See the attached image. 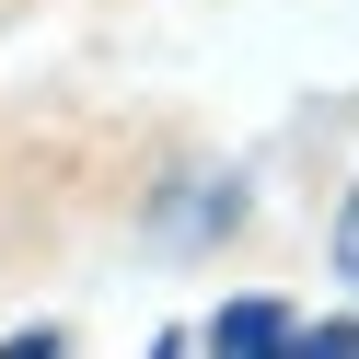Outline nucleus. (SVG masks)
<instances>
[{"label": "nucleus", "instance_id": "f03ea898", "mask_svg": "<svg viewBox=\"0 0 359 359\" xmlns=\"http://www.w3.org/2000/svg\"><path fill=\"white\" fill-rule=\"evenodd\" d=\"M336 266L359 278V186H348V209H336Z\"/></svg>", "mask_w": 359, "mask_h": 359}, {"label": "nucleus", "instance_id": "f257e3e1", "mask_svg": "<svg viewBox=\"0 0 359 359\" xmlns=\"http://www.w3.org/2000/svg\"><path fill=\"white\" fill-rule=\"evenodd\" d=\"M278 336H302L290 302H220L209 313V348H278Z\"/></svg>", "mask_w": 359, "mask_h": 359}]
</instances>
